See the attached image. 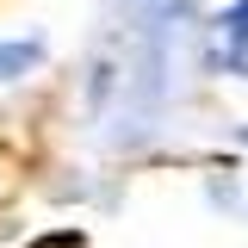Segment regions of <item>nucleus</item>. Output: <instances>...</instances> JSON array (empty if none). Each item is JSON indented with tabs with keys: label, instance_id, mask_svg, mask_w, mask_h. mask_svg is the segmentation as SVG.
I'll list each match as a JSON object with an SVG mask.
<instances>
[{
	"label": "nucleus",
	"instance_id": "1",
	"mask_svg": "<svg viewBox=\"0 0 248 248\" xmlns=\"http://www.w3.org/2000/svg\"><path fill=\"white\" fill-rule=\"evenodd\" d=\"M217 62H223V75H242L248 81V0H236V6H223L217 13Z\"/></svg>",
	"mask_w": 248,
	"mask_h": 248
},
{
	"label": "nucleus",
	"instance_id": "2",
	"mask_svg": "<svg viewBox=\"0 0 248 248\" xmlns=\"http://www.w3.org/2000/svg\"><path fill=\"white\" fill-rule=\"evenodd\" d=\"M44 68V37H0V81H25Z\"/></svg>",
	"mask_w": 248,
	"mask_h": 248
},
{
	"label": "nucleus",
	"instance_id": "3",
	"mask_svg": "<svg viewBox=\"0 0 248 248\" xmlns=\"http://www.w3.org/2000/svg\"><path fill=\"white\" fill-rule=\"evenodd\" d=\"M242 143H248V124H242Z\"/></svg>",
	"mask_w": 248,
	"mask_h": 248
}]
</instances>
